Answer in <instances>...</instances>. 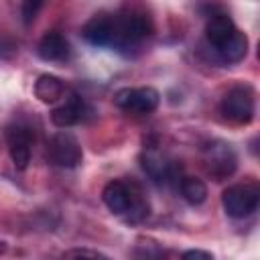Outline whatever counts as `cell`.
Returning a JSON list of instances; mask_svg holds the SVG:
<instances>
[{
  "instance_id": "cell-1",
  "label": "cell",
  "mask_w": 260,
  "mask_h": 260,
  "mask_svg": "<svg viewBox=\"0 0 260 260\" xmlns=\"http://www.w3.org/2000/svg\"><path fill=\"white\" fill-rule=\"evenodd\" d=\"M152 30V24L148 16L142 12L130 10V12H120L114 14V49L124 51L130 47L140 45Z\"/></svg>"
},
{
  "instance_id": "cell-2",
  "label": "cell",
  "mask_w": 260,
  "mask_h": 260,
  "mask_svg": "<svg viewBox=\"0 0 260 260\" xmlns=\"http://www.w3.org/2000/svg\"><path fill=\"white\" fill-rule=\"evenodd\" d=\"M258 203H260V189L254 183L232 185L221 195V205L225 213L234 219L250 217L258 209Z\"/></svg>"
},
{
  "instance_id": "cell-3",
  "label": "cell",
  "mask_w": 260,
  "mask_h": 260,
  "mask_svg": "<svg viewBox=\"0 0 260 260\" xmlns=\"http://www.w3.org/2000/svg\"><path fill=\"white\" fill-rule=\"evenodd\" d=\"M254 110H256V100H254V91L248 85H236L232 87L219 104V112L228 122L234 124H248L254 118Z\"/></svg>"
},
{
  "instance_id": "cell-4",
  "label": "cell",
  "mask_w": 260,
  "mask_h": 260,
  "mask_svg": "<svg viewBox=\"0 0 260 260\" xmlns=\"http://www.w3.org/2000/svg\"><path fill=\"white\" fill-rule=\"evenodd\" d=\"M114 104L132 114H150L160 104V93L154 87H124L116 91Z\"/></svg>"
},
{
  "instance_id": "cell-5",
  "label": "cell",
  "mask_w": 260,
  "mask_h": 260,
  "mask_svg": "<svg viewBox=\"0 0 260 260\" xmlns=\"http://www.w3.org/2000/svg\"><path fill=\"white\" fill-rule=\"evenodd\" d=\"M49 158L53 165H57L61 169H75L83 158L79 140L71 132L59 130L57 134H53V138L49 142Z\"/></svg>"
},
{
  "instance_id": "cell-6",
  "label": "cell",
  "mask_w": 260,
  "mask_h": 260,
  "mask_svg": "<svg viewBox=\"0 0 260 260\" xmlns=\"http://www.w3.org/2000/svg\"><path fill=\"white\" fill-rule=\"evenodd\" d=\"M32 130L26 124H12L6 128V144L10 158L18 171H24L30 162V152H32Z\"/></svg>"
},
{
  "instance_id": "cell-7",
  "label": "cell",
  "mask_w": 260,
  "mask_h": 260,
  "mask_svg": "<svg viewBox=\"0 0 260 260\" xmlns=\"http://www.w3.org/2000/svg\"><path fill=\"white\" fill-rule=\"evenodd\" d=\"M205 167H207V173L215 177V181H221L236 171L238 156L230 144L211 142L209 146H205Z\"/></svg>"
},
{
  "instance_id": "cell-8",
  "label": "cell",
  "mask_w": 260,
  "mask_h": 260,
  "mask_svg": "<svg viewBox=\"0 0 260 260\" xmlns=\"http://www.w3.org/2000/svg\"><path fill=\"white\" fill-rule=\"evenodd\" d=\"M81 35L93 47H112L114 45V14L91 16L83 24Z\"/></svg>"
},
{
  "instance_id": "cell-9",
  "label": "cell",
  "mask_w": 260,
  "mask_h": 260,
  "mask_svg": "<svg viewBox=\"0 0 260 260\" xmlns=\"http://www.w3.org/2000/svg\"><path fill=\"white\" fill-rule=\"evenodd\" d=\"M83 116H85V102L81 95L71 91L69 98L51 112V122L57 128H69V126L79 124L83 120Z\"/></svg>"
},
{
  "instance_id": "cell-10",
  "label": "cell",
  "mask_w": 260,
  "mask_h": 260,
  "mask_svg": "<svg viewBox=\"0 0 260 260\" xmlns=\"http://www.w3.org/2000/svg\"><path fill=\"white\" fill-rule=\"evenodd\" d=\"M142 169L150 177V181L162 185L175 181V167L173 162H167L165 156L156 148H148L142 152Z\"/></svg>"
},
{
  "instance_id": "cell-11",
  "label": "cell",
  "mask_w": 260,
  "mask_h": 260,
  "mask_svg": "<svg viewBox=\"0 0 260 260\" xmlns=\"http://www.w3.org/2000/svg\"><path fill=\"white\" fill-rule=\"evenodd\" d=\"M132 189L122 183V181H110L104 191H102V199L106 203V207L116 213V215H126L130 205H132Z\"/></svg>"
},
{
  "instance_id": "cell-12",
  "label": "cell",
  "mask_w": 260,
  "mask_h": 260,
  "mask_svg": "<svg viewBox=\"0 0 260 260\" xmlns=\"http://www.w3.org/2000/svg\"><path fill=\"white\" fill-rule=\"evenodd\" d=\"M37 55L43 59V61H49V63H59V61H65L69 57V43L67 39L57 32V30H51L47 35H43V39L39 41L37 45Z\"/></svg>"
},
{
  "instance_id": "cell-13",
  "label": "cell",
  "mask_w": 260,
  "mask_h": 260,
  "mask_svg": "<svg viewBox=\"0 0 260 260\" xmlns=\"http://www.w3.org/2000/svg\"><path fill=\"white\" fill-rule=\"evenodd\" d=\"M221 63H240L248 53V37L242 30H234L219 47L213 49Z\"/></svg>"
},
{
  "instance_id": "cell-14",
  "label": "cell",
  "mask_w": 260,
  "mask_h": 260,
  "mask_svg": "<svg viewBox=\"0 0 260 260\" xmlns=\"http://www.w3.org/2000/svg\"><path fill=\"white\" fill-rule=\"evenodd\" d=\"M234 30H236L234 20H232L225 12H211L209 18H207V24H205V39H207L209 47L215 49V47H219Z\"/></svg>"
},
{
  "instance_id": "cell-15",
  "label": "cell",
  "mask_w": 260,
  "mask_h": 260,
  "mask_svg": "<svg viewBox=\"0 0 260 260\" xmlns=\"http://www.w3.org/2000/svg\"><path fill=\"white\" fill-rule=\"evenodd\" d=\"M65 93V83L49 73L39 75V79L35 81V95L43 102V104H53L57 100H61Z\"/></svg>"
},
{
  "instance_id": "cell-16",
  "label": "cell",
  "mask_w": 260,
  "mask_h": 260,
  "mask_svg": "<svg viewBox=\"0 0 260 260\" xmlns=\"http://www.w3.org/2000/svg\"><path fill=\"white\" fill-rule=\"evenodd\" d=\"M179 191L189 205H201L207 199V185L197 177H183L179 181Z\"/></svg>"
},
{
  "instance_id": "cell-17",
  "label": "cell",
  "mask_w": 260,
  "mask_h": 260,
  "mask_svg": "<svg viewBox=\"0 0 260 260\" xmlns=\"http://www.w3.org/2000/svg\"><path fill=\"white\" fill-rule=\"evenodd\" d=\"M45 6V0H22L20 2V16H22V22L28 26L37 20L39 12L43 10Z\"/></svg>"
},
{
  "instance_id": "cell-18",
  "label": "cell",
  "mask_w": 260,
  "mask_h": 260,
  "mask_svg": "<svg viewBox=\"0 0 260 260\" xmlns=\"http://www.w3.org/2000/svg\"><path fill=\"white\" fill-rule=\"evenodd\" d=\"M63 256H67V258H79V256H83V258H106L102 252H95V250H85V248H77V250H67Z\"/></svg>"
},
{
  "instance_id": "cell-19",
  "label": "cell",
  "mask_w": 260,
  "mask_h": 260,
  "mask_svg": "<svg viewBox=\"0 0 260 260\" xmlns=\"http://www.w3.org/2000/svg\"><path fill=\"white\" fill-rule=\"evenodd\" d=\"M183 258H201V260H213V254L211 252H205V250H187L181 254Z\"/></svg>"
}]
</instances>
